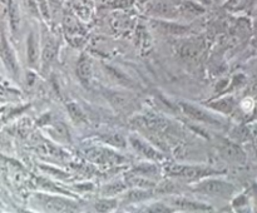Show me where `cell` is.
Wrapping results in <instances>:
<instances>
[{
  "mask_svg": "<svg viewBox=\"0 0 257 213\" xmlns=\"http://www.w3.org/2000/svg\"><path fill=\"white\" fill-rule=\"evenodd\" d=\"M167 173L171 177L182 179L187 182H194L203 179L206 177L217 176L221 174L220 170H216L214 168L206 167V166H172L167 168Z\"/></svg>",
  "mask_w": 257,
  "mask_h": 213,
  "instance_id": "obj_1",
  "label": "cell"
},
{
  "mask_svg": "<svg viewBox=\"0 0 257 213\" xmlns=\"http://www.w3.org/2000/svg\"><path fill=\"white\" fill-rule=\"evenodd\" d=\"M194 191L207 196L217 197V198H231L235 192V187L226 181L207 178L199 182L194 187Z\"/></svg>",
  "mask_w": 257,
  "mask_h": 213,
  "instance_id": "obj_2",
  "label": "cell"
},
{
  "mask_svg": "<svg viewBox=\"0 0 257 213\" xmlns=\"http://www.w3.org/2000/svg\"><path fill=\"white\" fill-rule=\"evenodd\" d=\"M147 10L152 17L162 19H174L181 13V8L172 0H152L148 3Z\"/></svg>",
  "mask_w": 257,
  "mask_h": 213,
  "instance_id": "obj_3",
  "label": "cell"
},
{
  "mask_svg": "<svg viewBox=\"0 0 257 213\" xmlns=\"http://www.w3.org/2000/svg\"><path fill=\"white\" fill-rule=\"evenodd\" d=\"M37 198L41 201L43 210L49 212H74L78 210L74 202L68 201L63 197L37 194Z\"/></svg>",
  "mask_w": 257,
  "mask_h": 213,
  "instance_id": "obj_4",
  "label": "cell"
},
{
  "mask_svg": "<svg viewBox=\"0 0 257 213\" xmlns=\"http://www.w3.org/2000/svg\"><path fill=\"white\" fill-rule=\"evenodd\" d=\"M177 52L181 55L182 59L186 61H196L199 55L202 54L203 49H205V44L201 39H187V41L179 42L176 46Z\"/></svg>",
  "mask_w": 257,
  "mask_h": 213,
  "instance_id": "obj_5",
  "label": "cell"
},
{
  "mask_svg": "<svg viewBox=\"0 0 257 213\" xmlns=\"http://www.w3.org/2000/svg\"><path fill=\"white\" fill-rule=\"evenodd\" d=\"M179 106H181V109L183 110V113H185L187 117L194 119V121L202 122V123L214 124V126L220 124V122L217 121L214 117H212L210 113L206 112L205 109H202L201 106H196V104L190 103V102H179Z\"/></svg>",
  "mask_w": 257,
  "mask_h": 213,
  "instance_id": "obj_6",
  "label": "cell"
},
{
  "mask_svg": "<svg viewBox=\"0 0 257 213\" xmlns=\"http://www.w3.org/2000/svg\"><path fill=\"white\" fill-rule=\"evenodd\" d=\"M129 142L130 144H132L133 149L136 150L137 153H139L141 156L150 159V161L158 162L163 159V156H162L161 152H158L156 148L152 147V146H150L148 142H146L145 139L139 138L138 135H130Z\"/></svg>",
  "mask_w": 257,
  "mask_h": 213,
  "instance_id": "obj_7",
  "label": "cell"
},
{
  "mask_svg": "<svg viewBox=\"0 0 257 213\" xmlns=\"http://www.w3.org/2000/svg\"><path fill=\"white\" fill-rule=\"evenodd\" d=\"M222 158L232 162V163H241L245 161V153L232 141H222L218 146Z\"/></svg>",
  "mask_w": 257,
  "mask_h": 213,
  "instance_id": "obj_8",
  "label": "cell"
},
{
  "mask_svg": "<svg viewBox=\"0 0 257 213\" xmlns=\"http://www.w3.org/2000/svg\"><path fill=\"white\" fill-rule=\"evenodd\" d=\"M58 53V42L48 38L43 44V49H42V66L43 70H46L52 65V63L54 62L55 57Z\"/></svg>",
  "mask_w": 257,
  "mask_h": 213,
  "instance_id": "obj_9",
  "label": "cell"
},
{
  "mask_svg": "<svg viewBox=\"0 0 257 213\" xmlns=\"http://www.w3.org/2000/svg\"><path fill=\"white\" fill-rule=\"evenodd\" d=\"M41 49H39V39L35 33H29L26 41V58L32 68H35L41 61Z\"/></svg>",
  "mask_w": 257,
  "mask_h": 213,
  "instance_id": "obj_10",
  "label": "cell"
},
{
  "mask_svg": "<svg viewBox=\"0 0 257 213\" xmlns=\"http://www.w3.org/2000/svg\"><path fill=\"white\" fill-rule=\"evenodd\" d=\"M92 74L93 66L89 57L87 54H82L77 63V75H78L79 81L83 84H88L92 79Z\"/></svg>",
  "mask_w": 257,
  "mask_h": 213,
  "instance_id": "obj_11",
  "label": "cell"
},
{
  "mask_svg": "<svg viewBox=\"0 0 257 213\" xmlns=\"http://www.w3.org/2000/svg\"><path fill=\"white\" fill-rule=\"evenodd\" d=\"M172 203L176 207L181 208L183 211H190V212H208V211H214L212 206L201 203V202L190 201V199L185 198H176L172 201Z\"/></svg>",
  "mask_w": 257,
  "mask_h": 213,
  "instance_id": "obj_12",
  "label": "cell"
},
{
  "mask_svg": "<svg viewBox=\"0 0 257 213\" xmlns=\"http://www.w3.org/2000/svg\"><path fill=\"white\" fill-rule=\"evenodd\" d=\"M1 58H3V62L5 63V65L8 66L9 69L12 70L14 74H18L17 58H15L14 53H13L12 48L9 45L6 37L4 34L1 37Z\"/></svg>",
  "mask_w": 257,
  "mask_h": 213,
  "instance_id": "obj_13",
  "label": "cell"
},
{
  "mask_svg": "<svg viewBox=\"0 0 257 213\" xmlns=\"http://www.w3.org/2000/svg\"><path fill=\"white\" fill-rule=\"evenodd\" d=\"M154 24L158 25L161 30H163V32H166L167 34L171 35H179V37H181V35L187 34L188 30H190L186 25H179V24L172 23V21H156Z\"/></svg>",
  "mask_w": 257,
  "mask_h": 213,
  "instance_id": "obj_14",
  "label": "cell"
},
{
  "mask_svg": "<svg viewBox=\"0 0 257 213\" xmlns=\"http://www.w3.org/2000/svg\"><path fill=\"white\" fill-rule=\"evenodd\" d=\"M106 97L109 99L110 103L116 106V108H122V109H126V108H128L129 103H132L129 97L123 94V93H121V92L106 93Z\"/></svg>",
  "mask_w": 257,
  "mask_h": 213,
  "instance_id": "obj_15",
  "label": "cell"
},
{
  "mask_svg": "<svg viewBox=\"0 0 257 213\" xmlns=\"http://www.w3.org/2000/svg\"><path fill=\"white\" fill-rule=\"evenodd\" d=\"M210 106L216 109L217 112H221L223 114H228L231 113L235 108V101L231 97H226V98L218 99V101H214L210 103Z\"/></svg>",
  "mask_w": 257,
  "mask_h": 213,
  "instance_id": "obj_16",
  "label": "cell"
},
{
  "mask_svg": "<svg viewBox=\"0 0 257 213\" xmlns=\"http://www.w3.org/2000/svg\"><path fill=\"white\" fill-rule=\"evenodd\" d=\"M9 24H10V30H12L13 35H17L18 30L21 28V14H19V9H18L17 4L13 1V4L9 8Z\"/></svg>",
  "mask_w": 257,
  "mask_h": 213,
  "instance_id": "obj_17",
  "label": "cell"
},
{
  "mask_svg": "<svg viewBox=\"0 0 257 213\" xmlns=\"http://www.w3.org/2000/svg\"><path fill=\"white\" fill-rule=\"evenodd\" d=\"M106 70H107L108 74L112 77L116 82H118L119 84H122L123 86H133V81L129 79L127 75L123 72H121L119 69H117L116 66L112 65H106Z\"/></svg>",
  "mask_w": 257,
  "mask_h": 213,
  "instance_id": "obj_18",
  "label": "cell"
},
{
  "mask_svg": "<svg viewBox=\"0 0 257 213\" xmlns=\"http://www.w3.org/2000/svg\"><path fill=\"white\" fill-rule=\"evenodd\" d=\"M153 193L150 192V188H134L126 196V199L128 202H139L145 201V199L150 198Z\"/></svg>",
  "mask_w": 257,
  "mask_h": 213,
  "instance_id": "obj_19",
  "label": "cell"
},
{
  "mask_svg": "<svg viewBox=\"0 0 257 213\" xmlns=\"http://www.w3.org/2000/svg\"><path fill=\"white\" fill-rule=\"evenodd\" d=\"M179 8H181V13L188 15V17L190 15L191 17H197V15L205 13V8L202 5H199V4L193 3V1H185L182 6H179Z\"/></svg>",
  "mask_w": 257,
  "mask_h": 213,
  "instance_id": "obj_20",
  "label": "cell"
},
{
  "mask_svg": "<svg viewBox=\"0 0 257 213\" xmlns=\"http://www.w3.org/2000/svg\"><path fill=\"white\" fill-rule=\"evenodd\" d=\"M66 109H68L70 117H72V119L75 123H84L86 119H87L86 118V115H84L83 110L81 109V106H79L78 104L70 102V103L66 104Z\"/></svg>",
  "mask_w": 257,
  "mask_h": 213,
  "instance_id": "obj_21",
  "label": "cell"
},
{
  "mask_svg": "<svg viewBox=\"0 0 257 213\" xmlns=\"http://www.w3.org/2000/svg\"><path fill=\"white\" fill-rule=\"evenodd\" d=\"M52 134L54 135V137H58V141L59 142H69L70 139V135H69V132H68V128L64 126V124L62 123H58V124H54L52 127Z\"/></svg>",
  "mask_w": 257,
  "mask_h": 213,
  "instance_id": "obj_22",
  "label": "cell"
},
{
  "mask_svg": "<svg viewBox=\"0 0 257 213\" xmlns=\"http://www.w3.org/2000/svg\"><path fill=\"white\" fill-rule=\"evenodd\" d=\"M117 205H118L117 199L107 198V199H101V201L97 202L94 208H96V211H98V212H109V211L114 210V208L117 207Z\"/></svg>",
  "mask_w": 257,
  "mask_h": 213,
  "instance_id": "obj_23",
  "label": "cell"
},
{
  "mask_svg": "<svg viewBox=\"0 0 257 213\" xmlns=\"http://www.w3.org/2000/svg\"><path fill=\"white\" fill-rule=\"evenodd\" d=\"M129 185L133 186V187L136 188H152L154 187V183L153 182L148 181L147 178H146L145 176H137V177H133L132 179H129Z\"/></svg>",
  "mask_w": 257,
  "mask_h": 213,
  "instance_id": "obj_24",
  "label": "cell"
},
{
  "mask_svg": "<svg viewBox=\"0 0 257 213\" xmlns=\"http://www.w3.org/2000/svg\"><path fill=\"white\" fill-rule=\"evenodd\" d=\"M104 139H106V142H107L108 144H110V146H114V147H122V148L126 147L125 138L119 134L108 135V137H106Z\"/></svg>",
  "mask_w": 257,
  "mask_h": 213,
  "instance_id": "obj_25",
  "label": "cell"
},
{
  "mask_svg": "<svg viewBox=\"0 0 257 213\" xmlns=\"http://www.w3.org/2000/svg\"><path fill=\"white\" fill-rule=\"evenodd\" d=\"M150 207V208H148V211H150V212H172L173 211L172 208L162 205V203H156V205H152Z\"/></svg>",
  "mask_w": 257,
  "mask_h": 213,
  "instance_id": "obj_26",
  "label": "cell"
},
{
  "mask_svg": "<svg viewBox=\"0 0 257 213\" xmlns=\"http://www.w3.org/2000/svg\"><path fill=\"white\" fill-rule=\"evenodd\" d=\"M238 1H240V0H228L227 3H226V5H231V6H234V5H236L237 3H238Z\"/></svg>",
  "mask_w": 257,
  "mask_h": 213,
  "instance_id": "obj_27",
  "label": "cell"
},
{
  "mask_svg": "<svg viewBox=\"0 0 257 213\" xmlns=\"http://www.w3.org/2000/svg\"><path fill=\"white\" fill-rule=\"evenodd\" d=\"M214 1L216 4H226L228 1V0H214Z\"/></svg>",
  "mask_w": 257,
  "mask_h": 213,
  "instance_id": "obj_28",
  "label": "cell"
},
{
  "mask_svg": "<svg viewBox=\"0 0 257 213\" xmlns=\"http://www.w3.org/2000/svg\"><path fill=\"white\" fill-rule=\"evenodd\" d=\"M138 1L142 4H147V3H150V1H152V0H138Z\"/></svg>",
  "mask_w": 257,
  "mask_h": 213,
  "instance_id": "obj_29",
  "label": "cell"
}]
</instances>
